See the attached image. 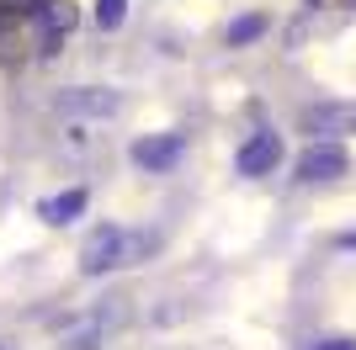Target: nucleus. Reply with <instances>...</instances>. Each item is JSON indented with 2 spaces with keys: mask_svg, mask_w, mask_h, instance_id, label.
<instances>
[{
  "mask_svg": "<svg viewBox=\"0 0 356 350\" xmlns=\"http://www.w3.org/2000/svg\"><path fill=\"white\" fill-rule=\"evenodd\" d=\"M309 350H356V340L341 335V340H319V345H309Z\"/></svg>",
  "mask_w": 356,
  "mask_h": 350,
  "instance_id": "obj_12",
  "label": "nucleus"
},
{
  "mask_svg": "<svg viewBox=\"0 0 356 350\" xmlns=\"http://www.w3.org/2000/svg\"><path fill=\"white\" fill-rule=\"evenodd\" d=\"M64 112H80V117H112L118 112V90H102V85H86V90H70V96H59Z\"/></svg>",
  "mask_w": 356,
  "mask_h": 350,
  "instance_id": "obj_6",
  "label": "nucleus"
},
{
  "mask_svg": "<svg viewBox=\"0 0 356 350\" xmlns=\"http://www.w3.org/2000/svg\"><path fill=\"white\" fill-rule=\"evenodd\" d=\"M122 22H128V0H96V27L118 32Z\"/></svg>",
  "mask_w": 356,
  "mask_h": 350,
  "instance_id": "obj_9",
  "label": "nucleus"
},
{
  "mask_svg": "<svg viewBox=\"0 0 356 350\" xmlns=\"http://www.w3.org/2000/svg\"><path fill=\"white\" fill-rule=\"evenodd\" d=\"M346 170H351V154H346L335 138H319V144L303 149V160H298V181H309V186H319V181H341Z\"/></svg>",
  "mask_w": 356,
  "mask_h": 350,
  "instance_id": "obj_2",
  "label": "nucleus"
},
{
  "mask_svg": "<svg viewBox=\"0 0 356 350\" xmlns=\"http://www.w3.org/2000/svg\"><path fill=\"white\" fill-rule=\"evenodd\" d=\"M181 149H186V144H181V133H154V138H138V144H134V165L160 175V170H170V165L181 160Z\"/></svg>",
  "mask_w": 356,
  "mask_h": 350,
  "instance_id": "obj_5",
  "label": "nucleus"
},
{
  "mask_svg": "<svg viewBox=\"0 0 356 350\" xmlns=\"http://www.w3.org/2000/svg\"><path fill=\"white\" fill-rule=\"evenodd\" d=\"M102 335H106V324L102 319H86V324H74L70 335H64L59 350H102Z\"/></svg>",
  "mask_w": 356,
  "mask_h": 350,
  "instance_id": "obj_8",
  "label": "nucleus"
},
{
  "mask_svg": "<svg viewBox=\"0 0 356 350\" xmlns=\"http://www.w3.org/2000/svg\"><path fill=\"white\" fill-rule=\"evenodd\" d=\"M74 27V6H64V0H54V6H48V32H54V38H64V32Z\"/></svg>",
  "mask_w": 356,
  "mask_h": 350,
  "instance_id": "obj_11",
  "label": "nucleus"
},
{
  "mask_svg": "<svg viewBox=\"0 0 356 350\" xmlns=\"http://www.w3.org/2000/svg\"><path fill=\"white\" fill-rule=\"evenodd\" d=\"M303 133L314 138H346L356 133V101H319L303 112Z\"/></svg>",
  "mask_w": 356,
  "mask_h": 350,
  "instance_id": "obj_3",
  "label": "nucleus"
},
{
  "mask_svg": "<svg viewBox=\"0 0 356 350\" xmlns=\"http://www.w3.org/2000/svg\"><path fill=\"white\" fill-rule=\"evenodd\" d=\"M261 32H266V16H239L234 27H229V43H255V38H261Z\"/></svg>",
  "mask_w": 356,
  "mask_h": 350,
  "instance_id": "obj_10",
  "label": "nucleus"
},
{
  "mask_svg": "<svg viewBox=\"0 0 356 350\" xmlns=\"http://www.w3.org/2000/svg\"><path fill=\"white\" fill-rule=\"evenodd\" d=\"M149 244H154L149 233L128 239L122 228H112V223H106V228H96V233L86 239V249H80V271H86V276H102V271H112V265H134Z\"/></svg>",
  "mask_w": 356,
  "mask_h": 350,
  "instance_id": "obj_1",
  "label": "nucleus"
},
{
  "mask_svg": "<svg viewBox=\"0 0 356 350\" xmlns=\"http://www.w3.org/2000/svg\"><path fill=\"white\" fill-rule=\"evenodd\" d=\"M277 165H282V138H277V133H255L250 144H239V154H234V170L239 175H271L277 170Z\"/></svg>",
  "mask_w": 356,
  "mask_h": 350,
  "instance_id": "obj_4",
  "label": "nucleus"
},
{
  "mask_svg": "<svg viewBox=\"0 0 356 350\" xmlns=\"http://www.w3.org/2000/svg\"><path fill=\"white\" fill-rule=\"evenodd\" d=\"M341 249H356V233H341Z\"/></svg>",
  "mask_w": 356,
  "mask_h": 350,
  "instance_id": "obj_13",
  "label": "nucleus"
},
{
  "mask_svg": "<svg viewBox=\"0 0 356 350\" xmlns=\"http://www.w3.org/2000/svg\"><path fill=\"white\" fill-rule=\"evenodd\" d=\"M80 212H86V191H80V186H70V191H59V197H48V202H38V218H43V223H54V228L74 223Z\"/></svg>",
  "mask_w": 356,
  "mask_h": 350,
  "instance_id": "obj_7",
  "label": "nucleus"
}]
</instances>
